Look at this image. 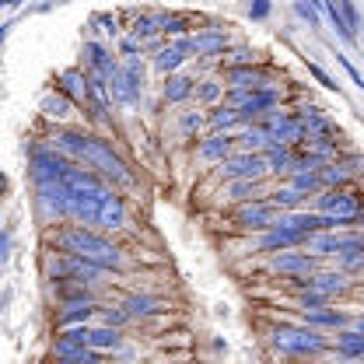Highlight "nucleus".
Listing matches in <instances>:
<instances>
[{"instance_id":"nucleus-1","label":"nucleus","mask_w":364,"mask_h":364,"mask_svg":"<svg viewBox=\"0 0 364 364\" xmlns=\"http://www.w3.org/2000/svg\"><path fill=\"white\" fill-rule=\"evenodd\" d=\"M53 151H60V154L70 158L74 165H88L91 172H98L102 179H109L112 186H130V182H134L130 168L112 154V147H109L102 136H88V134H77V130H63V134L53 136Z\"/></svg>"},{"instance_id":"nucleus-2","label":"nucleus","mask_w":364,"mask_h":364,"mask_svg":"<svg viewBox=\"0 0 364 364\" xmlns=\"http://www.w3.org/2000/svg\"><path fill=\"white\" fill-rule=\"evenodd\" d=\"M49 245L53 249H60V256H77V259H88L95 267H102V270H119L123 267V252L109 242V238H102V235H95L91 228L85 225H67V228H56L53 235H49Z\"/></svg>"},{"instance_id":"nucleus-3","label":"nucleus","mask_w":364,"mask_h":364,"mask_svg":"<svg viewBox=\"0 0 364 364\" xmlns=\"http://www.w3.org/2000/svg\"><path fill=\"white\" fill-rule=\"evenodd\" d=\"M318 214L329 221V228H343L361 221L364 203L358 189H322L318 193Z\"/></svg>"},{"instance_id":"nucleus-4","label":"nucleus","mask_w":364,"mask_h":364,"mask_svg":"<svg viewBox=\"0 0 364 364\" xmlns=\"http://www.w3.org/2000/svg\"><path fill=\"white\" fill-rule=\"evenodd\" d=\"M273 350L287 358H309L326 350V336L312 326H277L273 329Z\"/></svg>"},{"instance_id":"nucleus-5","label":"nucleus","mask_w":364,"mask_h":364,"mask_svg":"<svg viewBox=\"0 0 364 364\" xmlns=\"http://www.w3.org/2000/svg\"><path fill=\"white\" fill-rule=\"evenodd\" d=\"M277 102H280L277 88H263V91H252V95H245V91H231V95H228V105L238 109L242 123H249V119H256V116H270Z\"/></svg>"},{"instance_id":"nucleus-6","label":"nucleus","mask_w":364,"mask_h":364,"mask_svg":"<svg viewBox=\"0 0 364 364\" xmlns=\"http://www.w3.org/2000/svg\"><path fill=\"white\" fill-rule=\"evenodd\" d=\"M32 179L36 186H46V182H63L67 179V172L74 168V161L70 158H63L60 151H53V147H43V151H36L32 154Z\"/></svg>"},{"instance_id":"nucleus-7","label":"nucleus","mask_w":364,"mask_h":364,"mask_svg":"<svg viewBox=\"0 0 364 364\" xmlns=\"http://www.w3.org/2000/svg\"><path fill=\"white\" fill-rule=\"evenodd\" d=\"M270 172V165H267V154H249V151H238L235 158H228L225 165H221V179L228 182H259L263 176Z\"/></svg>"},{"instance_id":"nucleus-8","label":"nucleus","mask_w":364,"mask_h":364,"mask_svg":"<svg viewBox=\"0 0 364 364\" xmlns=\"http://www.w3.org/2000/svg\"><path fill=\"white\" fill-rule=\"evenodd\" d=\"M267 136H270V147H291V144H305V130H301V119L291 116V112H270L263 123H259Z\"/></svg>"},{"instance_id":"nucleus-9","label":"nucleus","mask_w":364,"mask_h":364,"mask_svg":"<svg viewBox=\"0 0 364 364\" xmlns=\"http://www.w3.org/2000/svg\"><path fill=\"white\" fill-rule=\"evenodd\" d=\"M109 88H112V98L119 105H136L140 95H144V67H140V60H127Z\"/></svg>"},{"instance_id":"nucleus-10","label":"nucleus","mask_w":364,"mask_h":364,"mask_svg":"<svg viewBox=\"0 0 364 364\" xmlns=\"http://www.w3.org/2000/svg\"><path fill=\"white\" fill-rule=\"evenodd\" d=\"M280 221V214H277V207H273L270 200H256V203H245L238 214H235V225L238 228H256V231H270L273 225Z\"/></svg>"},{"instance_id":"nucleus-11","label":"nucleus","mask_w":364,"mask_h":364,"mask_svg":"<svg viewBox=\"0 0 364 364\" xmlns=\"http://www.w3.org/2000/svg\"><path fill=\"white\" fill-rule=\"evenodd\" d=\"M193 56V36H186V39H176L172 46H161V53L154 56V70L158 74H165V77H172V74H179V67Z\"/></svg>"},{"instance_id":"nucleus-12","label":"nucleus","mask_w":364,"mask_h":364,"mask_svg":"<svg viewBox=\"0 0 364 364\" xmlns=\"http://www.w3.org/2000/svg\"><path fill=\"white\" fill-rule=\"evenodd\" d=\"M85 63H88L91 77H102V81H109V85H112V77L123 70V67L116 63V56L102 43H85Z\"/></svg>"},{"instance_id":"nucleus-13","label":"nucleus","mask_w":364,"mask_h":364,"mask_svg":"<svg viewBox=\"0 0 364 364\" xmlns=\"http://www.w3.org/2000/svg\"><path fill=\"white\" fill-rule=\"evenodd\" d=\"M270 267L277 273H287V277H316V256L309 252H277L270 259Z\"/></svg>"},{"instance_id":"nucleus-14","label":"nucleus","mask_w":364,"mask_h":364,"mask_svg":"<svg viewBox=\"0 0 364 364\" xmlns=\"http://www.w3.org/2000/svg\"><path fill=\"white\" fill-rule=\"evenodd\" d=\"M225 77H228V88L245 91V95L263 91L270 85V74L267 70H256V67H235V70H225Z\"/></svg>"},{"instance_id":"nucleus-15","label":"nucleus","mask_w":364,"mask_h":364,"mask_svg":"<svg viewBox=\"0 0 364 364\" xmlns=\"http://www.w3.org/2000/svg\"><path fill=\"white\" fill-rule=\"evenodd\" d=\"M259 245H263L267 252H291L294 245H309V238H305L301 231H294V228H287V225H280V221H277V225L263 235V242H259Z\"/></svg>"},{"instance_id":"nucleus-16","label":"nucleus","mask_w":364,"mask_h":364,"mask_svg":"<svg viewBox=\"0 0 364 364\" xmlns=\"http://www.w3.org/2000/svg\"><path fill=\"white\" fill-rule=\"evenodd\" d=\"M60 91H63L74 105H85V102H91V74L77 70V67L63 70V74H60Z\"/></svg>"},{"instance_id":"nucleus-17","label":"nucleus","mask_w":364,"mask_h":364,"mask_svg":"<svg viewBox=\"0 0 364 364\" xmlns=\"http://www.w3.org/2000/svg\"><path fill=\"white\" fill-rule=\"evenodd\" d=\"M235 144H238V136L210 134L203 144H200V158H203V161H221V165H225L228 158H235Z\"/></svg>"},{"instance_id":"nucleus-18","label":"nucleus","mask_w":364,"mask_h":364,"mask_svg":"<svg viewBox=\"0 0 364 364\" xmlns=\"http://www.w3.org/2000/svg\"><path fill=\"white\" fill-rule=\"evenodd\" d=\"M301 130H305V140H329V134H333V123L322 116V109H301Z\"/></svg>"},{"instance_id":"nucleus-19","label":"nucleus","mask_w":364,"mask_h":364,"mask_svg":"<svg viewBox=\"0 0 364 364\" xmlns=\"http://www.w3.org/2000/svg\"><path fill=\"white\" fill-rule=\"evenodd\" d=\"M309 291H318V294H326V298H333V294H343L347 291V273L336 270V273H316V277H309V280H301Z\"/></svg>"},{"instance_id":"nucleus-20","label":"nucleus","mask_w":364,"mask_h":364,"mask_svg":"<svg viewBox=\"0 0 364 364\" xmlns=\"http://www.w3.org/2000/svg\"><path fill=\"white\" fill-rule=\"evenodd\" d=\"M225 49H228V36L221 28H203V32L193 36V53L196 56H218Z\"/></svg>"},{"instance_id":"nucleus-21","label":"nucleus","mask_w":364,"mask_h":364,"mask_svg":"<svg viewBox=\"0 0 364 364\" xmlns=\"http://www.w3.org/2000/svg\"><path fill=\"white\" fill-rule=\"evenodd\" d=\"M98 225L105 228V231H116V228L127 225V207H123V200L112 193L109 200H105V207H102V218H98Z\"/></svg>"},{"instance_id":"nucleus-22","label":"nucleus","mask_w":364,"mask_h":364,"mask_svg":"<svg viewBox=\"0 0 364 364\" xmlns=\"http://www.w3.org/2000/svg\"><path fill=\"white\" fill-rule=\"evenodd\" d=\"M193 91H196V81H193V77H186V74H172V77H165L161 95H165V102H186Z\"/></svg>"},{"instance_id":"nucleus-23","label":"nucleus","mask_w":364,"mask_h":364,"mask_svg":"<svg viewBox=\"0 0 364 364\" xmlns=\"http://www.w3.org/2000/svg\"><path fill=\"white\" fill-rule=\"evenodd\" d=\"M39 109H43L49 119H67V116H70V109H74V102H70L63 91H49V95H43Z\"/></svg>"},{"instance_id":"nucleus-24","label":"nucleus","mask_w":364,"mask_h":364,"mask_svg":"<svg viewBox=\"0 0 364 364\" xmlns=\"http://www.w3.org/2000/svg\"><path fill=\"white\" fill-rule=\"evenodd\" d=\"M242 123V116H238V109H231V105H218L210 116H207V127L214 130V134H228V130H235Z\"/></svg>"},{"instance_id":"nucleus-25","label":"nucleus","mask_w":364,"mask_h":364,"mask_svg":"<svg viewBox=\"0 0 364 364\" xmlns=\"http://www.w3.org/2000/svg\"><path fill=\"white\" fill-rule=\"evenodd\" d=\"M350 176H354V172H350L343 161H329V165L318 172V179H322V186H326V189H347Z\"/></svg>"},{"instance_id":"nucleus-26","label":"nucleus","mask_w":364,"mask_h":364,"mask_svg":"<svg viewBox=\"0 0 364 364\" xmlns=\"http://www.w3.org/2000/svg\"><path fill=\"white\" fill-rule=\"evenodd\" d=\"M95 312H98L95 305H63V312H60L56 322H60L63 329H77V326H85Z\"/></svg>"},{"instance_id":"nucleus-27","label":"nucleus","mask_w":364,"mask_h":364,"mask_svg":"<svg viewBox=\"0 0 364 364\" xmlns=\"http://www.w3.org/2000/svg\"><path fill=\"white\" fill-rule=\"evenodd\" d=\"M123 309H127L134 318L154 316V312H161V298H151V294H134V298H127V305H123Z\"/></svg>"},{"instance_id":"nucleus-28","label":"nucleus","mask_w":364,"mask_h":364,"mask_svg":"<svg viewBox=\"0 0 364 364\" xmlns=\"http://www.w3.org/2000/svg\"><path fill=\"white\" fill-rule=\"evenodd\" d=\"M123 343V336H119V329H112V326H98V329H91V350H116Z\"/></svg>"},{"instance_id":"nucleus-29","label":"nucleus","mask_w":364,"mask_h":364,"mask_svg":"<svg viewBox=\"0 0 364 364\" xmlns=\"http://www.w3.org/2000/svg\"><path fill=\"white\" fill-rule=\"evenodd\" d=\"M305 322L318 329V326H333V329H340V326H347V316L343 312H333V309H316V312H305Z\"/></svg>"},{"instance_id":"nucleus-30","label":"nucleus","mask_w":364,"mask_h":364,"mask_svg":"<svg viewBox=\"0 0 364 364\" xmlns=\"http://www.w3.org/2000/svg\"><path fill=\"white\" fill-rule=\"evenodd\" d=\"M336 347H340V354H347V358H364V333L343 329V333L336 336Z\"/></svg>"},{"instance_id":"nucleus-31","label":"nucleus","mask_w":364,"mask_h":364,"mask_svg":"<svg viewBox=\"0 0 364 364\" xmlns=\"http://www.w3.org/2000/svg\"><path fill=\"white\" fill-rule=\"evenodd\" d=\"M301 200H305V196H301L298 189H291V186H280V189H273L270 193V203L280 210V214H284V210H294Z\"/></svg>"},{"instance_id":"nucleus-32","label":"nucleus","mask_w":364,"mask_h":364,"mask_svg":"<svg viewBox=\"0 0 364 364\" xmlns=\"http://www.w3.org/2000/svg\"><path fill=\"white\" fill-rule=\"evenodd\" d=\"M326 14L333 18V25H336V32H340V39H343V43H350V46L358 43V32H354V28H350V21L343 18L340 4H326Z\"/></svg>"},{"instance_id":"nucleus-33","label":"nucleus","mask_w":364,"mask_h":364,"mask_svg":"<svg viewBox=\"0 0 364 364\" xmlns=\"http://www.w3.org/2000/svg\"><path fill=\"white\" fill-rule=\"evenodd\" d=\"M263 154H267V165H270V172H291V165H294V154H291V147H267Z\"/></svg>"},{"instance_id":"nucleus-34","label":"nucleus","mask_w":364,"mask_h":364,"mask_svg":"<svg viewBox=\"0 0 364 364\" xmlns=\"http://www.w3.org/2000/svg\"><path fill=\"white\" fill-rule=\"evenodd\" d=\"M291 189H298L301 196H305V193H318V189H322V179H318V172H298V176L291 179Z\"/></svg>"},{"instance_id":"nucleus-35","label":"nucleus","mask_w":364,"mask_h":364,"mask_svg":"<svg viewBox=\"0 0 364 364\" xmlns=\"http://www.w3.org/2000/svg\"><path fill=\"white\" fill-rule=\"evenodd\" d=\"M256 193H259V182H249V179L228 186V196H231V200H252V203H256Z\"/></svg>"},{"instance_id":"nucleus-36","label":"nucleus","mask_w":364,"mask_h":364,"mask_svg":"<svg viewBox=\"0 0 364 364\" xmlns=\"http://www.w3.org/2000/svg\"><path fill=\"white\" fill-rule=\"evenodd\" d=\"M189 28V21L182 18V14H161V32L165 36H179V39H186L182 32Z\"/></svg>"},{"instance_id":"nucleus-37","label":"nucleus","mask_w":364,"mask_h":364,"mask_svg":"<svg viewBox=\"0 0 364 364\" xmlns=\"http://www.w3.org/2000/svg\"><path fill=\"white\" fill-rule=\"evenodd\" d=\"M102 318H105V326H112V329H119V326H127V322H130V312H127V309H123V305H119V309H105V312H102Z\"/></svg>"},{"instance_id":"nucleus-38","label":"nucleus","mask_w":364,"mask_h":364,"mask_svg":"<svg viewBox=\"0 0 364 364\" xmlns=\"http://www.w3.org/2000/svg\"><path fill=\"white\" fill-rule=\"evenodd\" d=\"M218 98H221V85L218 81H203L196 88V102H218Z\"/></svg>"},{"instance_id":"nucleus-39","label":"nucleus","mask_w":364,"mask_h":364,"mask_svg":"<svg viewBox=\"0 0 364 364\" xmlns=\"http://www.w3.org/2000/svg\"><path fill=\"white\" fill-rule=\"evenodd\" d=\"M326 301H329V298L318 294V291H305V294H301V309H305V312H316V309H322Z\"/></svg>"},{"instance_id":"nucleus-40","label":"nucleus","mask_w":364,"mask_h":364,"mask_svg":"<svg viewBox=\"0 0 364 364\" xmlns=\"http://www.w3.org/2000/svg\"><path fill=\"white\" fill-rule=\"evenodd\" d=\"M200 127H203V116L200 112H186L182 116V134H196Z\"/></svg>"},{"instance_id":"nucleus-41","label":"nucleus","mask_w":364,"mask_h":364,"mask_svg":"<svg viewBox=\"0 0 364 364\" xmlns=\"http://www.w3.org/2000/svg\"><path fill=\"white\" fill-rule=\"evenodd\" d=\"M119 49H123V53H127L130 60H136V53H144V43H140L136 36H127V39L119 43Z\"/></svg>"},{"instance_id":"nucleus-42","label":"nucleus","mask_w":364,"mask_h":364,"mask_svg":"<svg viewBox=\"0 0 364 364\" xmlns=\"http://www.w3.org/2000/svg\"><path fill=\"white\" fill-rule=\"evenodd\" d=\"M336 60H340V63H343V70H347V74H350V81H354V85H358V88L364 91V77H361V74H358V67H354V63H350V60H347V56H340V53H336Z\"/></svg>"},{"instance_id":"nucleus-43","label":"nucleus","mask_w":364,"mask_h":364,"mask_svg":"<svg viewBox=\"0 0 364 364\" xmlns=\"http://www.w3.org/2000/svg\"><path fill=\"white\" fill-rule=\"evenodd\" d=\"M294 11H298V14H301V18H305L309 25H316V28H318V14H316V7H309V4H294Z\"/></svg>"},{"instance_id":"nucleus-44","label":"nucleus","mask_w":364,"mask_h":364,"mask_svg":"<svg viewBox=\"0 0 364 364\" xmlns=\"http://www.w3.org/2000/svg\"><path fill=\"white\" fill-rule=\"evenodd\" d=\"M309 74L316 77L318 85H326V88H329V91H336V85H333V77H326V74H322V67H309Z\"/></svg>"},{"instance_id":"nucleus-45","label":"nucleus","mask_w":364,"mask_h":364,"mask_svg":"<svg viewBox=\"0 0 364 364\" xmlns=\"http://www.w3.org/2000/svg\"><path fill=\"white\" fill-rule=\"evenodd\" d=\"M249 14H252V18H263V14H270V7H267V4H256Z\"/></svg>"},{"instance_id":"nucleus-46","label":"nucleus","mask_w":364,"mask_h":364,"mask_svg":"<svg viewBox=\"0 0 364 364\" xmlns=\"http://www.w3.org/2000/svg\"><path fill=\"white\" fill-rule=\"evenodd\" d=\"M358 333H364V316H361V322H358Z\"/></svg>"}]
</instances>
